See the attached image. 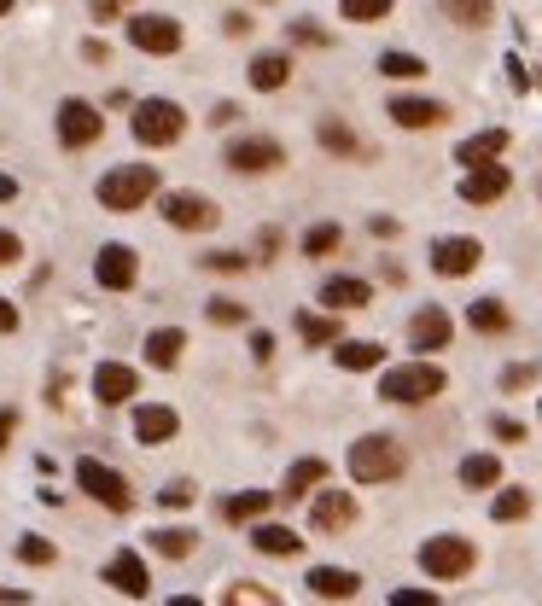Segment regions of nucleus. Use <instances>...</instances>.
Here are the masks:
<instances>
[{
    "label": "nucleus",
    "instance_id": "052dcab7",
    "mask_svg": "<svg viewBox=\"0 0 542 606\" xmlns=\"http://www.w3.org/2000/svg\"><path fill=\"white\" fill-rule=\"evenodd\" d=\"M6 12H12V0H0V18H6Z\"/></svg>",
    "mask_w": 542,
    "mask_h": 606
},
{
    "label": "nucleus",
    "instance_id": "473e14b6",
    "mask_svg": "<svg viewBox=\"0 0 542 606\" xmlns=\"http://www.w3.org/2000/svg\"><path fill=\"white\" fill-rule=\"evenodd\" d=\"M222 606H280V595L263 589V583H251V577H239V583L222 589Z\"/></svg>",
    "mask_w": 542,
    "mask_h": 606
},
{
    "label": "nucleus",
    "instance_id": "de8ad7c7",
    "mask_svg": "<svg viewBox=\"0 0 542 606\" xmlns=\"http://www.w3.org/2000/svg\"><path fill=\"white\" fill-rule=\"evenodd\" d=\"M391 606H438V595H432V589H397Z\"/></svg>",
    "mask_w": 542,
    "mask_h": 606
},
{
    "label": "nucleus",
    "instance_id": "e433bc0d",
    "mask_svg": "<svg viewBox=\"0 0 542 606\" xmlns=\"http://www.w3.org/2000/svg\"><path fill=\"white\" fill-rule=\"evenodd\" d=\"M339 12L350 24H379V18H391V0H339Z\"/></svg>",
    "mask_w": 542,
    "mask_h": 606
},
{
    "label": "nucleus",
    "instance_id": "7c9ffc66",
    "mask_svg": "<svg viewBox=\"0 0 542 606\" xmlns=\"http://www.w3.org/2000/svg\"><path fill=\"white\" fill-rule=\"evenodd\" d=\"M525 513H531V490H519V484L496 490V502H490V519H496V525H513V519H525Z\"/></svg>",
    "mask_w": 542,
    "mask_h": 606
},
{
    "label": "nucleus",
    "instance_id": "c9c22d12",
    "mask_svg": "<svg viewBox=\"0 0 542 606\" xmlns=\"http://www.w3.org/2000/svg\"><path fill=\"white\" fill-rule=\"evenodd\" d=\"M339 222H315L304 234V257H327V251H339Z\"/></svg>",
    "mask_w": 542,
    "mask_h": 606
},
{
    "label": "nucleus",
    "instance_id": "13d9d810",
    "mask_svg": "<svg viewBox=\"0 0 542 606\" xmlns=\"http://www.w3.org/2000/svg\"><path fill=\"white\" fill-rule=\"evenodd\" d=\"M12 193H18V181H12V175H0V199H12Z\"/></svg>",
    "mask_w": 542,
    "mask_h": 606
},
{
    "label": "nucleus",
    "instance_id": "37998d69",
    "mask_svg": "<svg viewBox=\"0 0 542 606\" xmlns=\"http://www.w3.org/2000/svg\"><path fill=\"white\" fill-rule=\"evenodd\" d=\"M525 385H537V362H519L502 373V391H525Z\"/></svg>",
    "mask_w": 542,
    "mask_h": 606
},
{
    "label": "nucleus",
    "instance_id": "864d4df0",
    "mask_svg": "<svg viewBox=\"0 0 542 606\" xmlns=\"http://www.w3.org/2000/svg\"><path fill=\"white\" fill-rule=\"evenodd\" d=\"M0 333H18V309L0 298Z\"/></svg>",
    "mask_w": 542,
    "mask_h": 606
},
{
    "label": "nucleus",
    "instance_id": "a18cd8bd",
    "mask_svg": "<svg viewBox=\"0 0 542 606\" xmlns=\"http://www.w3.org/2000/svg\"><path fill=\"white\" fill-rule=\"evenodd\" d=\"M204 269H216V274H239V269H245V257H239V251H210V257H204Z\"/></svg>",
    "mask_w": 542,
    "mask_h": 606
},
{
    "label": "nucleus",
    "instance_id": "a211bd4d",
    "mask_svg": "<svg viewBox=\"0 0 542 606\" xmlns=\"http://www.w3.org/2000/svg\"><path fill=\"white\" fill-rule=\"evenodd\" d=\"M449 333H455V327H449V315H443L438 303L414 309V321H408V344H414V350H443Z\"/></svg>",
    "mask_w": 542,
    "mask_h": 606
},
{
    "label": "nucleus",
    "instance_id": "bf43d9fd",
    "mask_svg": "<svg viewBox=\"0 0 542 606\" xmlns=\"http://www.w3.org/2000/svg\"><path fill=\"white\" fill-rule=\"evenodd\" d=\"M170 606H199V601H193V595H175V601Z\"/></svg>",
    "mask_w": 542,
    "mask_h": 606
},
{
    "label": "nucleus",
    "instance_id": "f704fd0d",
    "mask_svg": "<svg viewBox=\"0 0 542 606\" xmlns=\"http://www.w3.org/2000/svg\"><path fill=\"white\" fill-rule=\"evenodd\" d=\"M321 146H327V152H339V158H362V140L350 135L339 117H321Z\"/></svg>",
    "mask_w": 542,
    "mask_h": 606
},
{
    "label": "nucleus",
    "instance_id": "f8f14e48",
    "mask_svg": "<svg viewBox=\"0 0 542 606\" xmlns=\"http://www.w3.org/2000/svg\"><path fill=\"white\" fill-rule=\"evenodd\" d=\"M135 274H140L135 245H100V257H94V280H100L105 292H129Z\"/></svg>",
    "mask_w": 542,
    "mask_h": 606
},
{
    "label": "nucleus",
    "instance_id": "cd10ccee",
    "mask_svg": "<svg viewBox=\"0 0 542 606\" xmlns=\"http://www.w3.org/2000/svg\"><path fill=\"white\" fill-rule=\"evenodd\" d=\"M251 548H257V554H280V560H286V554H298V548H304V537H298V531H286V525H257V531H251Z\"/></svg>",
    "mask_w": 542,
    "mask_h": 606
},
{
    "label": "nucleus",
    "instance_id": "8fccbe9b",
    "mask_svg": "<svg viewBox=\"0 0 542 606\" xmlns=\"http://www.w3.org/2000/svg\"><path fill=\"white\" fill-rule=\"evenodd\" d=\"M251 356L257 362H274V333H251Z\"/></svg>",
    "mask_w": 542,
    "mask_h": 606
},
{
    "label": "nucleus",
    "instance_id": "9d476101",
    "mask_svg": "<svg viewBox=\"0 0 542 606\" xmlns=\"http://www.w3.org/2000/svg\"><path fill=\"white\" fill-rule=\"evenodd\" d=\"M286 164V146L269 135H245L228 146V169H239V175H263V169H280Z\"/></svg>",
    "mask_w": 542,
    "mask_h": 606
},
{
    "label": "nucleus",
    "instance_id": "c756f323",
    "mask_svg": "<svg viewBox=\"0 0 542 606\" xmlns=\"http://www.w3.org/2000/svg\"><path fill=\"white\" fill-rule=\"evenodd\" d=\"M467 321H473V333H508L513 327L508 303H496V298H478L473 309H467Z\"/></svg>",
    "mask_w": 542,
    "mask_h": 606
},
{
    "label": "nucleus",
    "instance_id": "c85d7f7f",
    "mask_svg": "<svg viewBox=\"0 0 542 606\" xmlns=\"http://www.w3.org/2000/svg\"><path fill=\"white\" fill-rule=\"evenodd\" d=\"M461 484H467V490H496V484H502V461H496V455H467V461H461Z\"/></svg>",
    "mask_w": 542,
    "mask_h": 606
},
{
    "label": "nucleus",
    "instance_id": "412c9836",
    "mask_svg": "<svg viewBox=\"0 0 542 606\" xmlns=\"http://www.w3.org/2000/svg\"><path fill=\"white\" fill-rule=\"evenodd\" d=\"M315 484H327V461H321V455H304V461H292L286 484H280V496H286V502H304Z\"/></svg>",
    "mask_w": 542,
    "mask_h": 606
},
{
    "label": "nucleus",
    "instance_id": "f257e3e1",
    "mask_svg": "<svg viewBox=\"0 0 542 606\" xmlns=\"http://www.w3.org/2000/svg\"><path fill=\"white\" fill-rule=\"evenodd\" d=\"M100 210H111V216H135L140 204L158 193V169L152 164H117L100 175Z\"/></svg>",
    "mask_w": 542,
    "mask_h": 606
},
{
    "label": "nucleus",
    "instance_id": "5fc2aeb1",
    "mask_svg": "<svg viewBox=\"0 0 542 606\" xmlns=\"http://www.w3.org/2000/svg\"><path fill=\"white\" fill-rule=\"evenodd\" d=\"M234 117H239V105H216V111H210V123H216V129H228Z\"/></svg>",
    "mask_w": 542,
    "mask_h": 606
},
{
    "label": "nucleus",
    "instance_id": "6ab92c4d",
    "mask_svg": "<svg viewBox=\"0 0 542 606\" xmlns=\"http://www.w3.org/2000/svg\"><path fill=\"white\" fill-rule=\"evenodd\" d=\"M391 123H403V129H438V123H449V105L403 94V100H391Z\"/></svg>",
    "mask_w": 542,
    "mask_h": 606
},
{
    "label": "nucleus",
    "instance_id": "6e6552de",
    "mask_svg": "<svg viewBox=\"0 0 542 606\" xmlns=\"http://www.w3.org/2000/svg\"><path fill=\"white\" fill-rule=\"evenodd\" d=\"M164 222L181 228V234H210L222 222V210H216V199H204V193H164Z\"/></svg>",
    "mask_w": 542,
    "mask_h": 606
},
{
    "label": "nucleus",
    "instance_id": "58836bf2",
    "mask_svg": "<svg viewBox=\"0 0 542 606\" xmlns=\"http://www.w3.org/2000/svg\"><path fill=\"white\" fill-rule=\"evenodd\" d=\"M379 76H397V82H414V76H426V65H420L414 53H385V59H379Z\"/></svg>",
    "mask_w": 542,
    "mask_h": 606
},
{
    "label": "nucleus",
    "instance_id": "2f4dec72",
    "mask_svg": "<svg viewBox=\"0 0 542 606\" xmlns=\"http://www.w3.org/2000/svg\"><path fill=\"white\" fill-rule=\"evenodd\" d=\"M152 548H158L164 560H187V554L199 548V531H187V525L175 531V525H164V531H152Z\"/></svg>",
    "mask_w": 542,
    "mask_h": 606
},
{
    "label": "nucleus",
    "instance_id": "603ef678",
    "mask_svg": "<svg viewBox=\"0 0 542 606\" xmlns=\"http://www.w3.org/2000/svg\"><path fill=\"white\" fill-rule=\"evenodd\" d=\"M12 432H18V414H12V408H0V449L12 443Z\"/></svg>",
    "mask_w": 542,
    "mask_h": 606
},
{
    "label": "nucleus",
    "instance_id": "bb28decb",
    "mask_svg": "<svg viewBox=\"0 0 542 606\" xmlns=\"http://www.w3.org/2000/svg\"><path fill=\"white\" fill-rule=\"evenodd\" d=\"M339 368L344 373H368V368H379L385 362V344H373V338H339Z\"/></svg>",
    "mask_w": 542,
    "mask_h": 606
},
{
    "label": "nucleus",
    "instance_id": "3c124183",
    "mask_svg": "<svg viewBox=\"0 0 542 606\" xmlns=\"http://www.w3.org/2000/svg\"><path fill=\"white\" fill-rule=\"evenodd\" d=\"M222 30H228V35H251V18H245V12H228V18H222Z\"/></svg>",
    "mask_w": 542,
    "mask_h": 606
},
{
    "label": "nucleus",
    "instance_id": "9b49d317",
    "mask_svg": "<svg viewBox=\"0 0 542 606\" xmlns=\"http://www.w3.org/2000/svg\"><path fill=\"white\" fill-rule=\"evenodd\" d=\"M100 105H88V100H65L59 105V140H65L70 152H82V146H94L100 140Z\"/></svg>",
    "mask_w": 542,
    "mask_h": 606
},
{
    "label": "nucleus",
    "instance_id": "f03ea898",
    "mask_svg": "<svg viewBox=\"0 0 542 606\" xmlns=\"http://www.w3.org/2000/svg\"><path fill=\"white\" fill-rule=\"evenodd\" d=\"M408 455L397 438H385V432H368V438L350 443V478L356 484H391V478H403Z\"/></svg>",
    "mask_w": 542,
    "mask_h": 606
},
{
    "label": "nucleus",
    "instance_id": "4d7b16f0",
    "mask_svg": "<svg viewBox=\"0 0 542 606\" xmlns=\"http://www.w3.org/2000/svg\"><path fill=\"white\" fill-rule=\"evenodd\" d=\"M0 606H24V589H6L0 583Z\"/></svg>",
    "mask_w": 542,
    "mask_h": 606
},
{
    "label": "nucleus",
    "instance_id": "dca6fc26",
    "mask_svg": "<svg viewBox=\"0 0 542 606\" xmlns=\"http://www.w3.org/2000/svg\"><path fill=\"white\" fill-rule=\"evenodd\" d=\"M508 187H513L508 164H484L461 175V199L467 204H496V199H508Z\"/></svg>",
    "mask_w": 542,
    "mask_h": 606
},
{
    "label": "nucleus",
    "instance_id": "ddd939ff",
    "mask_svg": "<svg viewBox=\"0 0 542 606\" xmlns=\"http://www.w3.org/2000/svg\"><path fill=\"white\" fill-rule=\"evenodd\" d=\"M94 397H100L105 408H123L140 397V373L129 368V362H100L94 368Z\"/></svg>",
    "mask_w": 542,
    "mask_h": 606
},
{
    "label": "nucleus",
    "instance_id": "20e7f679",
    "mask_svg": "<svg viewBox=\"0 0 542 606\" xmlns=\"http://www.w3.org/2000/svg\"><path fill=\"white\" fill-rule=\"evenodd\" d=\"M140 146H175L187 135V111L175 100H135V117H129Z\"/></svg>",
    "mask_w": 542,
    "mask_h": 606
},
{
    "label": "nucleus",
    "instance_id": "49530a36",
    "mask_svg": "<svg viewBox=\"0 0 542 606\" xmlns=\"http://www.w3.org/2000/svg\"><path fill=\"white\" fill-rule=\"evenodd\" d=\"M490 432H496L502 443H525V426H519L513 414H496V420H490Z\"/></svg>",
    "mask_w": 542,
    "mask_h": 606
},
{
    "label": "nucleus",
    "instance_id": "393cba45",
    "mask_svg": "<svg viewBox=\"0 0 542 606\" xmlns=\"http://www.w3.org/2000/svg\"><path fill=\"white\" fill-rule=\"evenodd\" d=\"M274 507V490H239V496H222V519L228 525H251Z\"/></svg>",
    "mask_w": 542,
    "mask_h": 606
},
{
    "label": "nucleus",
    "instance_id": "7ed1b4c3",
    "mask_svg": "<svg viewBox=\"0 0 542 606\" xmlns=\"http://www.w3.org/2000/svg\"><path fill=\"white\" fill-rule=\"evenodd\" d=\"M443 385H449V379H443L438 362H403V368L379 373V397H385V403H403V408L443 397Z\"/></svg>",
    "mask_w": 542,
    "mask_h": 606
},
{
    "label": "nucleus",
    "instance_id": "09e8293b",
    "mask_svg": "<svg viewBox=\"0 0 542 606\" xmlns=\"http://www.w3.org/2000/svg\"><path fill=\"white\" fill-rule=\"evenodd\" d=\"M18 257H24V245H18V234H6V228H0V269H12Z\"/></svg>",
    "mask_w": 542,
    "mask_h": 606
},
{
    "label": "nucleus",
    "instance_id": "423d86ee",
    "mask_svg": "<svg viewBox=\"0 0 542 606\" xmlns=\"http://www.w3.org/2000/svg\"><path fill=\"white\" fill-rule=\"evenodd\" d=\"M473 542L467 537H432V542H420V572L426 577H438V583H455V577H467L473 572Z\"/></svg>",
    "mask_w": 542,
    "mask_h": 606
},
{
    "label": "nucleus",
    "instance_id": "5701e85b",
    "mask_svg": "<svg viewBox=\"0 0 542 606\" xmlns=\"http://www.w3.org/2000/svg\"><path fill=\"white\" fill-rule=\"evenodd\" d=\"M502 152H508V129H484V135L461 140V152H455V158H461L467 169H484V164H496Z\"/></svg>",
    "mask_w": 542,
    "mask_h": 606
},
{
    "label": "nucleus",
    "instance_id": "1a4fd4ad",
    "mask_svg": "<svg viewBox=\"0 0 542 606\" xmlns=\"http://www.w3.org/2000/svg\"><path fill=\"white\" fill-rule=\"evenodd\" d=\"M356 525V496L350 490H327L321 484V496L309 502V531H321V537H339Z\"/></svg>",
    "mask_w": 542,
    "mask_h": 606
},
{
    "label": "nucleus",
    "instance_id": "72a5a7b5",
    "mask_svg": "<svg viewBox=\"0 0 542 606\" xmlns=\"http://www.w3.org/2000/svg\"><path fill=\"white\" fill-rule=\"evenodd\" d=\"M443 12H449L455 24H467V30H484V24L496 18V6H490V0H443Z\"/></svg>",
    "mask_w": 542,
    "mask_h": 606
},
{
    "label": "nucleus",
    "instance_id": "a878e982",
    "mask_svg": "<svg viewBox=\"0 0 542 606\" xmlns=\"http://www.w3.org/2000/svg\"><path fill=\"white\" fill-rule=\"evenodd\" d=\"M245 76H251V88H257V94H274V88H286V76H292V59H286V53H257Z\"/></svg>",
    "mask_w": 542,
    "mask_h": 606
},
{
    "label": "nucleus",
    "instance_id": "79ce46f5",
    "mask_svg": "<svg viewBox=\"0 0 542 606\" xmlns=\"http://www.w3.org/2000/svg\"><path fill=\"white\" fill-rule=\"evenodd\" d=\"M129 6H135V0H88V18H94V24H117Z\"/></svg>",
    "mask_w": 542,
    "mask_h": 606
},
{
    "label": "nucleus",
    "instance_id": "6e6d98bb",
    "mask_svg": "<svg viewBox=\"0 0 542 606\" xmlns=\"http://www.w3.org/2000/svg\"><path fill=\"white\" fill-rule=\"evenodd\" d=\"M292 35H298V41H327V35L315 30V24H309V18H298V24H292Z\"/></svg>",
    "mask_w": 542,
    "mask_h": 606
},
{
    "label": "nucleus",
    "instance_id": "0eeeda50",
    "mask_svg": "<svg viewBox=\"0 0 542 606\" xmlns=\"http://www.w3.org/2000/svg\"><path fill=\"white\" fill-rule=\"evenodd\" d=\"M129 47L152 53V59H170V53H181V24L164 18V12H135L129 18Z\"/></svg>",
    "mask_w": 542,
    "mask_h": 606
},
{
    "label": "nucleus",
    "instance_id": "39448f33",
    "mask_svg": "<svg viewBox=\"0 0 542 606\" xmlns=\"http://www.w3.org/2000/svg\"><path fill=\"white\" fill-rule=\"evenodd\" d=\"M76 484H82V490H88L105 513H129V507H135L129 478H123L117 467H105V461H94V455H82V461H76Z\"/></svg>",
    "mask_w": 542,
    "mask_h": 606
},
{
    "label": "nucleus",
    "instance_id": "2eb2a0df",
    "mask_svg": "<svg viewBox=\"0 0 542 606\" xmlns=\"http://www.w3.org/2000/svg\"><path fill=\"white\" fill-rule=\"evenodd\" d=\"M181 432V414L170 403H135V443L146 449H158V443H170Z\"/></svg>",
    "mask_w": 542,
    "mask_h": 606
},
{
    "label": "nucleus",
    "instance_id": "4c0bfd02",
    "mask_svg": "<svg viewBox=\"0 0 542 606\" xmlns=\"http://www.w3.org/2000/svg\"><path fill=\"white\" fill-rule=\"evenodd\" d=\"M298 333H304L309 344H339V321H333V315H298Z\"/></svg>",
    "mask_w": 542,
    "mask_h": 606
},
{
    "label": "nucleus",
    "instance_id": "ea45409f",
    "mask_svg": "<svg viewBox=\"0 0 542 606\" xmlns=\"http://www.w3.org/2000/svg\"><path fill=\"white\" fill-rule=\"evenodd\" d=\"M204 315H210L216 327H245V321H251V309H245V303H234V298H210V309H204Z\"/></svg>",
    "mask_w": 542,
    "mask_h": 606
},
{
    "label": "nucleus",
    "instance_id": "f3484780",
    "mask_svg": "<svg viewBox=\"0 0 542 606\" xmlns=\"http://www.w3.org/2000/svg\"><path fill=\"white\" fill-rule=\"evenodd\" d=\"M478 257H484L478 239H438V245H432V269L449 274V280H455V274H473Z\"/></svg>",
    "mask_w": 542,
    "mask_h": 606
},
{
    "label": "nucleus",
    "instance_id": "4be33fe9",
    "mask_svg": "<svg viewBox=\"0 0 542 606\" xmlns=\"http://www.w3.org/2000/svg\"><path fill=\"white\" fill-rule=\"evenodd\" d=\"M309 589H315L321 601H350V595L362 589V577L344 572V566H315V572H309Z\"/></svg>",
    "mask_w": 542,
    "mask_h": 606
},
{
    "label": "nucleus",
    "instance_id": "4468645a",
    "mask_svg": "<svg viewBox=\"0 0 542 606\" xmlns=\"http://www.w3.org/2000/svg\"><path fill=\"white\" fill-rule=\"evenodd\" d=\"M105 583H111V589H117V595H146V589H152V577H146V560H140L135 548H117V554H111V560H105Z\"/></svg>",
    "mask_w": 542,
    "mask_h": 606
},
{
    "label": "nucleus",
    "instance_id": "a19ab883",
    "mask_svg": "<svg viewBox=\"0 0 542 606\" xmlns=\"http://www.w3.org/2000/svg\"><path fill=\"white\" fill-rule=\"evenodd\" d=\"M18 560H24V566H53V560H59V548H53L47 537H24V542H18Z\"/></svg>",
    "mask_w": 542,
    "mask_h": 606
},
{
    "label": "nucleus",
    "instance_id": "b1692460",
    "mask_svg": "<svg viewBox=\"0 0 542 606\" xmlns=\"http://www.w3.org/2000/svg\"><path fill=\"white\" fill-rule=\"evenodd\" d=\"M181 350H187V333L181 327H158V333H146V362L152 368H181Z\"/></svg>",
    "mask_w": 542,
    "mask_h": 606
},
{
    "label": "nucleus",
    "instance_id": "aec40b11",
    "mask_svg": "<svg viewBox=\"0 0 542 606\" xmlns=\"http://www.w3.org/2000/svg\"><path fill=\"white\" fill-rule=\"evenodd\" d=\"M321 303H327V309H362V303H373V286L356 280V274H333V280L321 286Z\"/></svg>",
    "mask_w": 542,
    "mask_h": 606
},
{
    "label": "nucleus",
    "instance_id": "c03bdc74",
    "mask_svg": "<svg viewBox=\"0 0 542 606\" xmlns=\"http://www.w3.org/2000/svg\"><path fill=\"white\" fill-rule=\"evenodd\" d=\"M158 502H164V507H187V502H193V484H187V478H170V484L158 490Z\"/></svg>",
    "mask_w": 542,
    "mask_h": 606
}]
</instances>
